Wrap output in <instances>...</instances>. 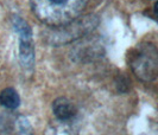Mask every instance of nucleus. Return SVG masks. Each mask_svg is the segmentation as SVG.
Returning <instances> with one entry per match:
<instances>
[{"instance_id": "nucleus-1", "label": "nucleus", "mask_w": 158, "mask_h": 135, "mask_svg": "<svg viewBox=\"0 0 158 135\" xmlns=\"http://www.w3.org/2000/svg\"><path fill=\"white\" fill-rule=\"evenodd\" d=\"M88 0H30L32 13L47 26L58 27L79 18Z\"/></svg>"}, {"instance_id": "nucleus-2", "label": "nucleus", "mask_w": 158, "mask_h": 135, "mask_svg": "<svg viewBox=\"0 0 158 135\" xmlns=\"http://www.w3.org/2000/svg\"><path fill=\"white\" fill-rule=\"evenodd\" d=\"M132 71L143 82H152L158 73V51L153 43L144 42L133 48L128 56Z\"/></svg>"}, {"instance_id": "nucleus-3", "label": "nucleus", "mask_w": 158, "mask_h": 135, "mask_svg": "<svg viewBox=\"0 0 158 135\" xmlns=\"http://www.w3.org/2000/svg\"><path fill=\"white\" fill-rule=\"evenodd\" d=\"M98 24L99 19L95 16L89 14L86 17H79L69 24L54 27V32L48 36V42L52 45L70 43L92 32L98 26Z\"/></svg>"}, {"instance_id": "nucleus-4", "label": "nucleus", "mask_w": 158, "mask_h": 135, "mask_svg": "<svg viewBox=\"0 0 158 135\" xmlns=\"http://www.w3.org/2000/svg\"><path fill=\"white\" fill-rule=\"evenodd\" d=\"M12 26L19 38V61L25 70H32L35 65L33 34L29 23L22 17L12 18Z\"/></svg>"}, {"instance_id": "nucleus-5", "label": "nucleus", "mask_w": 158, "mask_h": 135, "mask_svg": "<svg viewBox=\"0 0 158 135\" xmlns=\"http://www.w3.org/2000/svg\"><path fill=\"white\" fill-rule=\"evenodd\" d=\"M81 120L76 115L71 119H57L51 121L44 130V135H79Z\"/></svg>"}, {"instance_id": "nucleus-6", "label": "nucleus", "mask_w": 158, "mask_h": 135, "mask_svg": "<svg viewBox=\"0 0 158 135\" xmlns=\"http://www.w3.org/2000/svg\"><path fill=\"white\" fill-rule=\"evenodd\" d=\"M52 111L57 119H71L79 115V110L73 101L67 97H58L52 102Z\"/></svg>"}, {"instance_id": "nucleus-7", "label": "nucleus", "mask_w": 158, "mask_h": 135, "mask_svg": "<svg viewBox=\"0 0 158 135\" xmlns=\"http://www.w3.org/2000/svg\"><path fill=\"white\" fill-rule=\"evenodd\" d=\"M0 104L6 109H17L20 104V96L15 88H5L0 93Z\"/></svg>"}, {"instance_id": "nucleus-8", "label": "nucleus", "mask_w": 158, "mask_h": 135, "mask_svg": "<svg viewBox=\"0 0 158 135\" xmlns=\"http://www.w3.org/2000/svg\"><path fill=\"white\" fill-rule=\"evenodd\" d=\"M16 134L17 135H35L33 129L29 120L25 116H19L16 120Z\"/></svg>"}]
</instances>
